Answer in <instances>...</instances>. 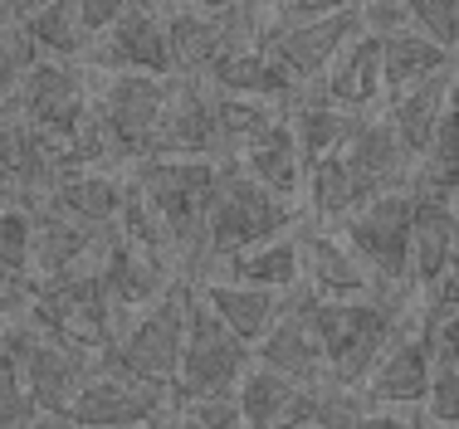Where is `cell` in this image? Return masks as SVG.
<instances>
[{
	"instance_id": "5b68a950",
	"label": "cell",
	"mask_w": 459,
	"mask_h": 429,
	"mask_svg": "<svg viewBox=\"0 0 459 429\" xmlns=\"http://www.w3.org/2000/svg\"><path fill=\"white\" fill-rule=\"evenodd\" d=\"M181 351H186V283L171 288L161 303H152L147 313H137L127 327H117L113 347L98 356L93 371H113V376L177 395Z\"/></svg>"
},
{
	"instance_id": "277c9868",
	"label": "cell",
	"mask_w": 459,
	"mask_h": 429,
	"mask_svg": "<svg viewBox=\"0 0 459 429\" xmlns=\"http://www.w3.org/2000/svg\"><path fill=\"white\" fill-rule=\"evenodd\" d=\"M0 371H10L25 386L39 420L59 425L79 386L93 376V361L45 337L30 317H10V322H0Z\"/></svg>"
},
{
	"instance_id": "bcb514c9",
	"label": "cell",
	"mask_w": 459,
	"mask_h": 429,
	"mask_svg": "<svg viewBox=\"0 0 459 429\" xmlns=\"http://www.w3.org/2000/svg\"><path fill=\"white\" fill-rule=\"evenodd\" d=\"M450 107H455V117H459V79H455V103Z\"/></svg>"
},
{
	"instance_id": "44dd1931",
	"label": "cell",
	"mask_w": 459,
	"mask_h": 429,
	"mask_svg": "<svg viewBox=\"0 0 459 429\" xmlns=\"http://www.w3.org/2000/svg\"><path fill=\"white\" fill-rule=\"evenodd\" d=\"M123 195H127V176L93 167V171H64L59 181H54V191H49L45 205H49V210H59L64 219H74V225L108 235V229L117 225Z\"/></svg>"
},
{
	"instance_id": "c3c4849f",
	"label": "cell",
	"mask_w": 459,
	"mask_h": 429,
	"mask_svg": "<svg viewBox=\"0 0 459 429\" xmlns=\"http://www.w3.org/2000/svg\"><path fill=\"white\" fill-rule=\"evenodd\" d=\"M54 429H59V425H54Z\"/></svg>"
},
{
	"instance_id": "5bb4252c",
	"label": "cell",
	"mask_w": 459,
	"mask_h": 429,
	"mask_svg": "<svg viewBox=\"0 0 459 429\" xmlns=\"http://www.w3.org/2000/svg\"><path fill=\"white\" fill-rule=\"evenodd\" d=\"M152 157L181 161H221V132H215V93L195 79H171L167 107H161ZM147 157V161H152Z\"/></svg>"
},
{
	"instance_id": "83f0119b",
	"label": "cell",
	"mask_w": 459,
	"mask_h": 429,
	"mask_svg": "<svg viewBox=\"0 0 459 429\" xmlns=\"http://www.w3.org/2000/svg\"><path fill=\"white\" fill-rule=\"evenodd\" d=\"M235 171L245 176V181H255L259 191L279 195V201H299L303 181H308V167H303V157H299V142H293V132H289V117H283L264 142H255V147L239 157Z\"/></svg>"
},
{
	"instance_id": "9c48e42d",
	"label": "cell",
	"mask_w": 459,
	"mask_h": 429,
	"mask_svg": "<svg viewBox=\"0 0 459 429\" xmlns=\"http://www.w3.org/2000/svg\"><path fill=\"white\" fill-rule=\"evenodd\" d=\"M411 229H415V191L377 195L342 225V239L367 263L381 293H401L411 283Z\"/></svg>"
},
{
	"instance_id": "ab89813d",
	"label": "cell",
	"mask_w": 459,
	"mask_h": 429,
	"mask_svg": "<svg viewBox=\"0 0 459 429\" xmlns=\"http://www.w3.org/2000/svg\"><path fill=\"white\" fill-rule=\"evenodd\" d=\"M455 313H459V239H455V254H450V269H445V279L435 283L430 293H425L420 322L435 327V322H445V317H455Z\"/></svg>"
},
{
	"instance_id": "8d00e7d4",
	"label": "cell",
	"mask_w": 459,
	"mask_h": 429,
	"mask_svg": "<svg viewBox=\"0 0 459 429\" xmlns=\"http://www.w3.org/2000/svg\"><path fill=\"white\" fill-rule=\"evenodd\" d=\"M171 420L181 429H245L235 395H205V400H177Z\"/></svg>"
},
{
	"instance_id": "d590c367",
	"label": "cell",
	"mask_w": 459,
	"mask_h": 429,
	"mask_svg": "<svg viewBox=\"0 0 459 429\" xmlns=\"http://www.w3.org/2000/svg\"><path fill=\"white\" fill-rule=\"evenodd\" d=\"M411 30L459 59V0H415L411 5Z\"/></svg>"
},
{
	"instance_id": "6da1fadb",
	"label": "cell",
	"mask_w": 459,
	"mask_h": 429,
	"mask_svg": "<svg viewBox=\"0 0 459 429\" xmlns=\"http://www.w3.org/2000/svg\"><path fill=\"white\" fill-rule=\"evenodd\" d=\"M313 337L323 347L327 361V381L337 390L367 386V376L381 366L396 337L411 327V313L396 293H377V298H357V303H318L313 298Z\"/></svg>"
},
{
	"instance_id": "7a4b0ae2",
	"label": "cell",
	"mask_w": 459,
	"mask_h": 429,
	"mask_svg": "<svg viewBox=\"0 0 459 429\" xmlns=\"http://www.w3.org/2000/svg\"><path fill=\"white\" fill-rule=\"evenodd\" d=\"M98 254H103V245H98ZM98 254L83 259L79 269L59 273V279L35 283L30 313H25L45 337H54V342L69 347V351H79V356H89L93 366L117 337V307H113V298H108Z\"/></svg>"
},
{
	"instance_id": "e575fe53",
	"label": "cell",
	"mask_w": 459,
	"mask_h": 429,
	"mask_svg": "<svg viewBox=\"0 0 459 429\" xmlns=\"http://www.w3.org/2000/svg\"><path fill=\"white\" fill-rule=\"evenodd\" d=\"M30 245H35V210L20 201L0 205V273L30 279Z\"/></svg>"
},
{
	"instance_id": "d6986e66",
	"label": "cell",
	"mask_w": 459,
	"mask_h": 429,
	"mask_svg": "<svg viewBox=\"0 0 459 429\" xmlns=\"http://www.w3.org/2000/svg\"><path fill=\"white\" fill-rule=\"evenodd\" d=\"M342 161L357 176V185L367 191V201L391 195V191H411L415 161L406 157V147H401V137L391 132L386 117H362L342 147Z\"/></svg>"
},
{
	"instance_id": "8fae6325",
	"label": "cell",
	"mask_w": 459,
	"mask_h": 429,
	"mask_svg": "<svg viewBox=\"0 0 459 429\" xmlns=\"http://www.w3.org/2000/svg\"><path fill=\"white\" fill-rule=\"evenodd\" d=\"M362 5H337L323 20L308 25H269V5H264V30H259V49L274 54L293 83H313L342 59V49L352 39H362Z\"/></svg>"
},
{
	"instance_id": "30bf717a",
	"label": "cell",
	"mask_w": 459,
	"mask_h": 429,
	"mask_svg": "<svg viewBox=\"0 0 459 429\" xmlns=\"http://www.w3.org/2000/svg\"><path fill=\"white\" fill-rule=\"evenodd\" d=\"M177 410V395L161 386H142V381L113 376V371H93L69 400L59 429H161Z\"/></svg>"
},
{
	"instance_id": "f6af8a7d",
	"label": "cell",
	"mask_w": 459,
	"mask_h": 429,
	"mask_svg": "<svg viewBox=\"0 0 459 429\" xmlns=\"http://www.w3.org/2000/svg\"><path fill=\"white\" fill-rule=\"evenodd\" d=\"M10 93H15V83H10L5 73H0V113H5V107H10Z\"/></svg>"
},
{
	"instance_id": "9a60e30c",
	"label": "cell",
	"mask_w": 459,
	"mask_h": 429,
	"mask_svg": "<svg viewBox=\"0 0 459 429\" xmlns=\"http://www.w3.org/2000/svg\"><path fill=\"white\" fill-rule=\"evenodd\" d=\"M430 381H435V342H430V327L415 317L396 337V347L381 356V366L367 376L362 395L371 410H415L430 395Z\"/></svg>"
},
{
	"instance_id": "7dc6e473",
	"label": "cell",
	"mask_w": 459,
	"mask_h": 429,
	"mask_svg": "<svg viewBox=\"0 0 459 429\" xmlns=\"http://www.w3.org/2000/svg\"><path fill=\"white\" fill-rule=\"evenodd\" d=\"M161 429H181V425H177V420H167V425H161Z\"/></svg>"
},
{
	"instance_id": "f35d334b",
	"label": "cell",
	"mask_w": 459,
	"mask_h": 429,
	"mask_svg": "<svg viewBox=\"0 0 459 429\" xmlns=\"http://www.w3.org/2000/svg\"><path fill=\"white\" fill-rule=\"evenodd\" d=\"M425 415L440 429H459V376L440 361H435V381H430V395H425Z\"/></svg>"
},
{
	"instance_id": "1f68e13d",
	"label": "cell",
	"mask_w": 459,
	"mask_h": 429,
	"mask_svg": "<svg viewBox=\"0 0 459 429\" xmlns=\"http://www.w3.org/2000/svg\"><path fill=\"white\" fill-rule=\"evenodd\" d=\"M455 69V54H445L440 44H430L425 35H391L381 39V73H386V93H406L415 83H430L440 73Z\"/></svg>"
},
{
	"instance_id": "484cf974",
	"label": "cell",
	"mask_w": 459,
	"mask_h": 429,
	"mask_svg": "<svg viewBox=\"0 0 459 429\" xmlns=\"http://www.w3.org/2000/svg\"><path fill=\"white\" fill-rule=\"evenodd\" d=\"M455 79H459V73H440V79L415 83V88H406V93L391 98L386 123L401 137V147H406L411 161H420L425 147L435 142V132H440L445 113H450V103H455Z\"/></svg>"
},
{
	"instance_id": "603a6c76",
	"label": "cell",
	"mask_w": 459,
	"mask_h": 429,
	"mask_svg": "<svg viewBox=\"0 0 459 429\" xmlns=\"http://www.w3.org/2000/svg\"><path fill=\"white\" fill-rule=\"evenodd\" d=\"M459 239V201H435V195H415V229H411V288L430 293L445 279Z\"/></svg>"
},
{
	"instance_id": "4fadbf2b",
	"label": "cell",
	"mask_w": 459,
	"mask_h": 429,
	"mask_svg": "<svg viewBox=\"0 0 459 429\" xmlns=\"http://www.w3.org/2000/svg\"><path fill=\"white\" fill-rule=\"evenodd\" d=\"M83 69L98 73H142V79H177L171 73V49H167V20L161 5H127L123 20L108 30L89 49Z\"/></svg>"
},
{
	"instance_id": "60d3db41",
	"label": "cell",
	"mask_w": 459,
	"mask_h": 429,
	"mask_svg": "<svg viewBox=\"0 0 459 429\" xmlns=\"http://www.w3.org/2000/svg\"><path fill=\"white\" fill-rule=\"evenodd\" d=\"M362 30L371 39L406 35L411 30V5L406 0H371V5H362Z\"/></svg>"
},
{
	"instance_id": "e0dca14e",
	"label": "cell",
	"mask_w": 459,
	"mask_h": 429,
	"mask_svg": "<svg viewBox=\"0 0 459 429\" xmlns=\"http://www.w3.org/2000/svg\"><path fill=\"white\" fill-rule=\"evenodd\" d=\"M327 390L333 386L308 390L264 366H249L235 400H239V415H245V429H318L327 410Z\"/></svg>"
},
{
	"instance_id": "ac0fdd59",
	"label": "cell",
	"mask_w": 459,
	"mask_h": 429,
	"mask_svg": "<svg viewBox=\"0 0 459 429\" xmlns=\"http://www.w3.org/2000/svg\"><path fill=\"white\" fill-rule=\"evenodd\" d=\"M303 245V279H308V293L318 303H357V298H377V279L367 273V263L352 254L342 235L333 229H313V235H299Z\"/></svg>"
},
{
	"instance_id": "52a82bcc",
	"label": "cell",
	"mask_w": 459,
	"mask_h": 429,
	"mask_svg": "<svg viewBox=\"0 0 459 429\" xmlns=\"http://www.w3.org/2000/svg\"><path fill=\"white\" fill-rule=\"evenodd\" d=\"M93 69L83 64H59V59H35L15 79L10 107L25 117L39 137H49L54 147H69L74 132L93 117Z\"/></svg>"
},
{
	"instance_id": "4dcf8cb0",
	"label": "cell",
	"mask_w": 459,
	"mask_h": 429,
	"mask_svg": "<svg viewBox=\"0 0 459 429\" xmlns=\"http://www.w3.org/2000/svg\"><path fill=\"white\" fill-rule=\"evenodd\" d=\"M25 35L35 44L39 59H59V64H83L93 49V39L79 25V0H49V5H30L25 15Z\"/></svg>"
},
{
	"instance_id": "8992f818",
	"label": "cell",
	"mask_w": 459,
	"mask_h": 429,
	"mask_svg": "<svg viewBox=\"0 0 459 429\" xmlns=\"http://www.w3.org/2000/svg\"><path fill=\"white\" fill-rule=\"evenodd\" d=\"M293 225H299V205L279 201V195H269V191H259L255 181H245V176L230 167L225 185H221V201H215L211 219H205L201 254L230 263L235 254H249V249H259V245H269V239L289 235Z\"/></svg>"
},
{
	"instance_id": "3957f363",
	"label": "cell",
	"mask_w": 459,
	"mask_h": 429,
	"mask_svg": "<svg viewBox=\"0 0 459 429\" xmlns=\"http://www.w3.org/2000/svg\"><path fill=\"white\" fill-rule=\"evenodd\" d=\"M225 176H230V167H221V161L152 157V161H137L133 185L142 191V201L157 210L171 249H177V254H201L205 219H211L215 201H221Z\"/></svg>"
},
{
	"instance_id": "2e32d148",
	"label": "cell",
	"mask_w": 459,
	"mask_h": 429,
	"mask_svg": "<svg viewBox=\"0 0 459 429\" xmlns=\"http://www.w3.org/2000/svg\"><path fill=\"white\" fill-rule=\"evenodd\" d=\"M308 313H313V293L299 288V293L289 298V313L279 317V327L255 347V366L274 371V376L293 381V386L323 390V386H333V381H327V361H323L318 337H313Z\"/></svg>"
},
{
	"instance_id": "f1b7e54d",
	"label": "cell",
	"mask_w": 459,
	"mask_h": 429,
	"mask_svg": "<svg viewBox=\"0 0 459 429\" xmlns=\"http://www.w3.org/2000/svg\"><path fill=\"white\" fill-rule=\"evenodd\" d=\"M225 279L230 283H245V288H259V293H299L303 283V245L299 235H279L269 245L249 249V254H235L225 263Z\"/></svg>"
},
{
	"instance_id": "b9f144b4",
	"label": "cell",
	"mask_w": 459,
	"mask_h": 429,
	"mask_svg": "<svg viewBox=\"0 0 459 429\" xmlns=\"http://www.w3.org/2000/svg\"><path fill=\"white\" fill-rule=\"evenodd\" d=\"M30 293H35V283H30V279L0 273V322H10V317H25V313H30Z\"/></svg>"
},
{
	"instance_id": "ffe728a7",
	"label": "cell",
	"mask_w": 459,
	"mask_h": 429,
	"mask_svg": "<svg viewBox=\"0 0 459 429\" xmlns=\"http://www.w3.org/2000/svg\"><path fill=\"white\" fill-rule=\"evenodd\" d=\"M98 269H103L108 298H113L117 317L123 313H147L152 303H161L171 293V269L167 259L142 254L127 239H117L113 229L103 235V254H98Z\"/></svg>"
},
{
	"instance_id": "4316f807",
	"label": "cell",
	"mask_w": 459,
	"mask_h": 429,
	"mask_svg": "<svg viewBox=\"0 0 459 429\" xmlns=\"http://www.w3.org/2000/svg\"><path fill=\"white\" fill-rule=\"evenodd\" d=\"M211 93H225V98H259V103H283V98L299 93V83L283 73V64L274 54H264L259 44L249 49H230L211 73H205Z\"/></svg>"
},
{
	"instance_id": "ee69618b",
	"label": "cell",
	"mask_w": 459,
	"mask_h": 429,
	"mask_svg": "<svg viewBox=\"0 0 459 429\" xmlns=\"http://www.w3.org/2000/svg\"><path fill=\"white\" fill-rule=\"evenodd\" d=\"M352 429H430V425L411 410H362Z\"/></svg>"
},
{
	"instance_id": "d6a6232c",
	"label": "cell",
	"mask_w": 459,
	"mask_h": 429,
	"mask_svg": "<svg viewBox=\"0 0 459 429\" xmlns=\"http://www.w3.org/2000/svg\"><path fill=\"white\" fill-rule=\"evenodd\" d=\"M303 195H308V210L323 219V225H347L357 210L367 205V191L357 185V176L347 171L342 151L337 157L308 167V181H303Z\"/></svg>"
},
{
	"instance_id": "ba28073f",
	"label": "cell",
	"mask_w": 459,
	"mask_h": 429,
	"mask_svg": "<svg viewBox=\"0 0 459 429\" xmlns=\"http://www.w3.org/2000/svg\"><path fill=\"white\" fill-rule=\"evenodd\" d=\"M255 366V351L211 313L195 288L186 283V351H181V376L177 400H205V395H235L239 381Z\"/></svg>"
},
{
	"instance_id": "cb8c5ba5",
	"label": "cell",
	"mask_w": 459,
	"mask_h": 429,
	"mask_svg": "<svg viewBox=\"0 0 459 429\" xmlns=\"http://www.w3.org/2000/svg\"><path fill=\"white\" fill-rule=\"evenodd\" d=\"M386 93V73H381V39H352L342 49V59L323 73V103L342 107L352 117H367V107L381 103Z\"/></svg>"
},
{
	"instance_id": "836d02e7",
	"label": "cell",
	"mask_w": 459,
	"mask_h": 429,
	"mask_svg": "<svg viewBox=\"0 0 459 429\" xmlns=\"http://www.w3.org/2000/svg\"><path fill=\"white\" fill-rule=\"evenodd\" d=\"M279 123H283V117H279V103H259V98H225V93H215V132H221V151H225V147L249 151L255 142H264Z\"/></svg>"
},
{
	"instance_id": "f546056e",
	"label": "cell",
	"mask_w": 459,
	"mask_h": 429,
	"mask_svg": "<svg viewBox=\"0 0 459 429\" xmlns=\"http://www.w3.org/2000/svg\"><path fill=\"white\" fill-rule=\"evenodd\" d=\"M362 117L342 113V107L323 103V98H299V107L289 113V132L293 142H299V157L303 167H318V161L337 157V151L347 147V137L357 132Z\"/></svg>"
},
{
	"instance_id": "74e56055",
	"label": "cell",
	"mask_w": 459,
	"mask_h": 429,
	"mask_svg": "<svg viewBox=\"0 0 459 429\" xmlns=\"http://www.w3.org/2000/svg\"><path fill=\"white\" fill-rule=\"evenodd\" d=\"M0 429H54V425H39L35 400L10 371H0Z\"/></svg>"
},
{
	"instance_id": "7bdbcfd3",
	"label": "cell",
	"mask_w": 459,
	"mask_h": 429,
	"mask_svg": "<svg viewBox=\"0 0 459 429\" xmlns=\"http://www.w3.org/2000/svg\"><path fill=\"white\" fill-rule=\"evenodd\" d=\"M430 342H435V361H440V366H450L455 376H459V313L430 327Z\"/></svg>"
},
{
	"instance_id": "7402d4cb",
	"label": "cell",
	"mask_w": 459,
	"mask_h": 429,
	"mask_svg": "<svg viewBox=\"0 0 459 429\" xmlns=\"http://www.w3.org/2000/svg\"><path fill=\"white\" fill-rule=\"evenodd\" d=\"M191 288L249 351L264 342L279 327V317L289 313V303L279 293H259V288H245V283H230V279H205V283H191Z\"/></svg>"
},
{
	"instance_id": "d4e9b609",
	"label": "cell",
	"mask_w": 459,
	"mask_h": 429,
	"mask_svg": "<svg viewBox=\"0 0 459 429\" xmlns=\"http://www.w3.org/2000/svg\"><path fill=\"white\" fill-rule=\"evenodd\" d=\"M103 235L98 229H83L74 219H64L49 205H35V245H30V283L59 279V273L79 269L83 259L98 254Z\"/></svg>"
},
{
	"instance_id": "7c38bea8",
	"label": "cell",
	"mask_w": 459,
	"mask_h": 429,
	"mask_svg": "<svg viewBox=\"0 0 459 429\" xmlns=\"http://www.w3.org/2000/svg\"><path fill=\"white\" fill-rule=\"evenodd\" d=\"M171 79H142V73H113L98 83L93 113L113 142L117 161H147L152 137H157L161 107H167Z\"/></svg>"
}]
</instances>
